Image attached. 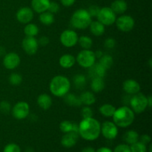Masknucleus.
I'll use <instances>...</instances> for the list:
<instances>
[{
    "mask_svg": "<svg viewBox=\"0 0 152 152\" xmlns=\"http://www.w3.org/2000/svg\"><path fill=\"white\" fill-rule=\"evenodd\" d=\"M78 126L79 135L86 140H95L100 134V123L93 117L83 119Z\"/></svg>",
    "mask_w": 152,
    "mask_h": 152,
    "instance_id": "f257e3e1",
    "label": "nucleus"
},
{
    "mask_svg": "<svg viewBox=\"0 0 152 152\" xmlns=\"http://www.w3.org/2000/svg\"><path fill=\"white\" fill-rule=\"evenodd\" d=\"M114 123L120 128H127L133 123L134 120V112L129 107L125 106L116 109L113 115Z\"/></svg>",
    "mask_w": 152,
    "mask_h": 152,
    "instance_id": "f03ea898",
    "label": "nucleus"
},
{
    "mask_svg": "<svg viewBox=\"0 0 152 152\" xmlns=\"http://www.w3.org/2000/svg\"><path fill=\"white\" fill-rule=\"evenodd\" d=\"M49 88L52 94L58 97H62L69 92L71 82L65 76L58 75L52 79Z\"/></svg>",
    "mask_w": 152,
    "mask_h": 152,
    "instance_id": "7ed1b4c3",
    "label": "nucleus"
},
{
    "mask_svg": "<svg viewBox=\"0 0 152 152\" xmlns=\"http://www.w3.org/2000/svg\"><path fill=\"white\" fill-rule=\"evenodd\" d=\"M91 17L86 9H78L73 13L71 24L73 28L79 30H85L89 27L91 22Z\"/></svg>",
    "mask_w": 152,
    "mask_h": 152,
    "instance_id": "20e7f679",
    "label": "nucleus"
},
{
    "mask_svg": "<svg viewBox=\"0 0 152 152\" xmlns=\"http://www.w3.org/2000/svg\"><path fill=\"white\" fill-rule=\"evenodd\" d=\"M129 105H131L132 110L134 113H137V114L142 113L148 107L147 96L140 92L136 94H134L131 97Z\"/></svg>",
    "mask_w": 152,
    "mask_h": 152,
    "instance_id": "39448f33",
    "label": "nucleus"
},
{
    "mask_svg": "<svg viewBox=\"0 0 152 152\" xmlns=\"http://www.w3.org/2000/svg\"><path fill=\"white\" fill-rule=\"evenodd\" d=\"M76 61L83 68H89L95 63V61H96L94 52L89 49L82 50L77 55Z\"/></svg>",
    "mask_w": 152,
    "mask_h": 152,
    "instance_id": "423d86ee",
    "label": "nucleus"
},
{
    "mask_svg": "<svg viewBox=\"0 0 152 152\" xmlns=\"http://www.w3.org/2000/svg\"><path fill=\"white\" fill-rule=\"evenodd\" d=\"M96 18H97L99 22L103 24L104 25H107V26H109V25L115 23L116 19H117L116 13L109 7L100 8Z\"/></svg>",
    "mask_w": 152,
    "mask_h": 152,
    "instance_id": "0eeeda50",
    "label": "nucleus"
},
{
    "mask_svg": "<svg viewBox=\"0 0 152 152\" xmlns=\"http://www.w3.org/2000/svg\"><path fill=\"white\" fill-rule=\"evenodd\" d=\"M116 25L120 31L129 32L134 27V19L129 15H122L116 19Z\"/></svg>",
    "mask_w": 152,
    "mask_h": 152,
    "instance_id": "6e6552de",
    "label": "nucleus"
},
{
    "mask_svg": "<svg viewBox=\"0 0 152 152\" xmlns=\"http://www.w3.org/2000/svg\"><path fill=\"white\" fill-rule=\"evenodd\" d=\"M78 36L73 30H65L61 34L60 42L66 48H72L78 42Z\"/></svg>",
    "mask_w": 152,
    "mask_h": 152,
    "instance_id": "1a4fd4ad",
    "label": "nucleus"
},
{
    "mask_svg": "<svg viewBox=\"0 0 152 152\" xmlns=\"http://www.w3.org/2000/svg\"><path fill=\"white\" fill-rule=\"evenodd\" d=\"M30 107L27 102H19L12 108V115L16 120H24L29 115Z\"/></svg>",
    "mask_w": 152,
    "mask_h": 152,
    "instance_id": "9d476101",
    "label": "nucleus"
},
{
    "mask_svg": "<svg viewBox=\"0 0 152 152\" xmlns=\"http://www.w3.org/2000/svg\"><path fill=\"white\" fill-rule=\"evenodd\" d=\"M100 132L104 137L108 140H114L118 134L117 126L111 121H105L101 126Z\"/></svg>",
    "mask_w": 152,
    "mask_h": 152,
    "instance_id": "9b49d317",
    "label": "nucleus"
},
{
    "mask_svg": "<svg viewBox=\"0 0 152 152\" xmlns=\"http://www.w3.org/2000/svg\"><path fill=\"white\" fill-rule=\"evenodd\" d=\"M22 46L25 53L29 55H34L38 50L39 43L35 37H26L22 40Z\"/></svg>",
    "mask_w": 152,
    "mask_h": 152,
    "instance_id": "f8f14e48",
    "label": "nucleus"
},
{
    "mask_svg": "<svg viewBox=\"0 0 152 152\" xmlns=\"http://www.w3.org/2000/svg\"><path fill=\"white\" fill-rule=\"evenodd\" d=\"M20 62L19 56L14 52H10L5 54L3 59V65L8 70H13L17 68Z\"/></svg>",
    "mask_w": 152,
    "mask_h": 152,
    "instance_id": "ddd939ff",
    "label": "nucleus"
},
{
    "mask_svg": "<svg viewBox=\"0 0 152 152\" xmlns=\"http://www.w3.org/2000/svg\"><path fill=\"white\" fill-rule=\"evenodd\" d=\"M16 19L22 24H28L34 18V10L28 7H21L16 13Z\"/></svg>",
    "mask_w": 152,
    "mask_h": 152,
    "instance_id": "4468645a",
    "label": "nucleus"
},
{
    "mask_svg": "<svg viewBox=\"0 0 152 152\" xmlns=\"http://www.w3.org/2000/svg\"><path fill=\"white\" fill-rule=\"evenodd\" d=\"M79 139V134L74 132L65 133L61 140V144L65 148H71L76 145Z\"/></svg>",
    "mask_w": 152,
    "mask_h": 152,
    "instance_id": "2eb2a0df",
    "label": "nucleus"
},
{
    "mask_svg": "<svg viewBox=\"0 0 152 152\" xmlns=\"http://www.w3.org/2000/svg\"><path fill=\"white\" fill-rule=\"evenodd\" d=\"M123 90L129 95H134L139 93L140 91V86L134 80H126L123 84Z\"/></svg>",
    "mask_w": 152,
    "mask_h": 152,
    "instance_id": "dca6fc26",
    "label": "nucleus"
},
{
    "mask_svg": "<svg viewBox=\"0 0 152 152\" xmlns=\"http://www.w3.org/2000/svg\"><path fill=\"white\" fill-rule=\"evenodd\" d=\"M106 69L103 68L100 64L94 63L89 68L88 75L91 79L94 78H103L106 74Z\"/></svg>",
    "mask_w": 152,
    "mask_h": 152,
    "instance_id": "f3484780",
    "label": "nucleus"
},
{
    "mask_svg": "<svg viewBox=\"0 0 152 152\" xmlns=\"http://www.w3.org/2000/svg\"><path fill=\"white\" fill-rule=\"evenodd\" d=\"M50 2V0H31V9L36 13H43L48 10Z\"/></svg>",
    "mask_w": 152,
    "mask_h": 152,
    "instance_id": "a211bd4d",
    "label": "nucleus"
},
{
    "mask_svg": "<svg viewBox=\"0 0 152 152\" xmlns=\"http://www.w3.org/2000/svg\"><path fill=\"white\" fill-rule=\"evenodd\" d=\"M110 7L116 14H123L127 10L128 4L125 0H114Z\"/></svg>",
    "mask_w": 152,
    "mask_h": 152,
    "instance_id": "6ab92c4d",
    "label": "nucleus"
},
{
    "mask_svg": "<svg viewBox=\"0 0 152 152\" xmlns=\"http://www.w3.org/2000/svg\"><path fill=\"white\" fill-rule=\"evenodd\" d=\"M37 104L43 110H48L52 105V99L47 94H42L37 98Z\"/></svg>",
    "mask_w": 152,
    "mask_h": 152,
    "instance_id": "aec40b11",
    "label": "nucleus"
},
{
    "mask_svg": "<svg viewBox=\"0 0 152 152\" xmlns=\"http://www.w3.org/2000/svg\"><path fill=\"white\" fill-rule=\"evenodd\" d=\"M59 65L63 68H70L74 65L76 58L71 54H64L59 58Z\"/></svg>",
    "mask_w": 152,
    "mask_h": 152,
    "instance_id": "412c9836",
    "label": "nucleus"
},
{
    "mask_svg": "<svg viewBox=\"0 0 152 152\" xmlns=\"http://www.w3.org/2000/svg\"><path fill=\"white\" fill-rule=\"evenodd\" d=\"M89 27H90V31L91 34L96 37L102 36L105 32V25L99 21H94V22L91 21Z\"/></svg>",
    "mask_w": 152,
    "mask_h": 152,
    "instance_id": "4be33fe9",
    "label": "nucleus"
},
{
    "mask_svg": "<svg viewBox=\"0 0 152 152\" xmlns=\"http://www.w3.org/2000/svg\"><path fill=\"white\" fill-rule=\"evenodd\" d=\"M64 100H65V103L69 106L79 107L82 105L80 96H76L74 94H66L64 96Z\"/></svg>",
    "mask_w": 152,
    "mask_h": 152,
    "instance_id": "5701e85b",
    "label": "nucleus"
},
{
    "mask_svg": "<svg viewBox=\"0 0 152 152\" xmlns=\"http://www.w3.org/2000/svg\"><path fill=\"white\" fill-rule=\"evenodd\" d=\"M80 99L82 104L86 105H91L96 102V97L94 94L90 91H85L82 93Z\"/></svg>",
    "mask_w": 152,
    "mask_h": 152,
    "instance_id": "b1692460",
    "label": "nucleus"
},
{
    "mask_svg": "<svg viewBox=\"0 0 152 152\" xmlns=\"http://www.w3.org/2000/svg\"><path fill=\"white\" fill-rule=\"evenodd\" d=\"M139 134L137 132L134 130H130L126 132L123 135V140L127 144H134L139 140Z\"/></svg>",
    "mask_w": 152,
    "mask_h": 152,
    "instance_id": "393cba45",
    "label": "nucleus"
},
{
    "mask_svg": "<svg viewBox=\"0 0 152 152\" xmlns=\"http://www.w3.org/2000/svg\"><path fill=\"white\" fill-rule=\"evenodd\" d=\"M91 88L94 92H101L105 88V83L103 78H94L91 83Z\"/></svg>",
    "mask_w": 152,
    "mask_h": 152,
    "instance_id": "a878e982",
    "label": "nucleus"
},
{
    "mask_svg": "<svg viewBox=\"0 0 152 152\" xmlns=\"http://www.w3.org/2000/svg\"><path fill=\"white\" fill-rule=\"evenodd\" d=\"M39 19L43 25H50L54 22V15L49 11H45L40 13Z\"/></svg>",
    "mask_w": 152,
    "mask_h": 152,
    "instance_id": "bb28decb",
    "label": "nucleus"
},
{
    "mask_svg": "<svg viewBox=\"0 0 152 152\" xmlns=\"http://www.w3.org/2000/svg\"><path fill=\"white\" fill-rule=\"evenodd\" d=\"M99 110L102 116L105 117H111L114 115L116 108L111 104H104L99 107Z\"/></svg>",
    "mask_w": 152,
    "mask_h": 152,
    "instance_id": "cd10ccee",
    "label": "nucleus"
},
{
    "mask_svg": "<svg viewBox=\"0 0 152 152\" xmlns=\"http://www.w3.org/2000/svg\"><path fill=\"white\" fill-rule=\"evenodd\" d=\"M24 33L26 37H35L39 34V28L35 24L28 23L24 28Z\"/></svg>",
    "mask_w": 152,
    "mask_h": 152,
    "instance_id": "c85d7f7f",
    "label": "nucleus"
},
{
    "mask_svg": "<svg viewBox=\"0 0 152 152\" xmlns=\"http://www.w3.org/2000/svg\"><path fill=\"white\" fill-rule=\"evenodd\" d=\"M73 83L77 89H83L86 85V77L83 74H77L73 78Z\"/></svg>",
    "mask_w": 152,
    "mask_h": 152,
    "instance_id": "c756f323",
    "label": "nucleus"
},
{
    "mask_svg": "<svg viewBox=\"0 0 152 152\" xmlns=\"http://www.w3.org/2000/svg\"><path fill=\"white\" fill-rule=\"evenodd\" d=\"M99 63L105 69L108 70L112 67L113 64H114V59H113L112 56H110V55H102V56L99 58Z\"/></svg>",
    "mask_w": 152,
    "mask_h": 152,
    "instance_id": "7c9ffc66",
    "label": "nucleus"
},
{
    "mask_svg": "<svg viewBox=\"0 0 152 152\" xmlns=\"http://www.w3.org/2000/svg\"><path fill=\"white\" fill-rule=\"evenodd\" d=\"M78 42L84 50H88L93 45L92 39L87 36H82L80 38H78Z\"/></svg>",
    "mask_w": 152,
    "mask_h": 152,
    "instance_id": "2f4dec72",
    "label": "nucleus"
},
{
    "mask_svg": "<svg viewBox=\"0 0 152 152\" xmlns=\"http://www.w3.org/2000/svg\"><path fill=\"white\" fill-rule=\"evenodd\" d=\"M74 126V123L68 121V120H65V121H62V123H60V125H59V129H60L61 132L65 134L68 133V132H73Z\"/></svg>",
    "mask_w": 152,
    "mask_h": 152,
    "instance_id": "473e14b6",
    "label": "nucleus"
},
{
    "mask_svg": "<svg viewBox=\"0 0 152 152\" xmlns=\"http://www.w3.org/2000/svg\"><path fill=\"white\" fill-rule=\"evenodd\" d=\"M132 152H146L147 148L145 144L141 142H136L134 144H132L130 147Z\"/></svg>",
    "mask_w": 152,
    "mask_h": 152,
    "instance_id": "72a5a7b5",
    "label": "nucleus"
},
{
    "mask_svg": "<svg viewBox=\"0 0 152 152\" xmlns=\"http://www.w3.org/2000/svg\"><path fill=\"white\" fill-rule=\"evenodd\" d=\"M9 82L13 86H19L22 82V77L18 73H13L9 77Z\"/></svg>",
    "mask_w": 152,
    "mask_h": 152,
    "instance_id": "f704fd0d",
    "label": "nucleus"
},
{
    "mask_svg": "<svg viewBox=\"0 0 152 152\" xmlns=\"http://www.w3.org/2000/svg\"><path fill=\"white\" fill-rule=\"evenodd\" d=\"M93 111H92V109L88 105H86V106L83 107V109H82L81 115L83 119L91 118V117H93Z\"/></svg>",
    "mask_w": 152,
    "mask_h": 152,
    "instance_id": "c9c22d12",
    "label": "nucleus"
},
{
    "mask_svg": "<svg viewBox=\"0 0 152 152\" xmlns=\"http://www.w3.org/2000/svg\"><path fill=\"white\" fill-rule=\"evenodd\" d=\"M99 10H100V7L97 5H95V4H92L90 7H88V9L87 10V11L88 12L89 15L91 16V17H96L99 13Z\"/></svg>",
    "mask_w": 152,
    "mask_h": 152,
    "instance_id": "e433bc0d",
    "label": "nucleus"
},
{
    "mask_svg": "<svg viewBox=\"0 0 152 152\" xmlns=\"http://www.w3.org/2000/svg\"><path fill=\"white\" fill-rule=\"evenodd\" d=\"M3 152H21L20 148L15 143H10L6 145Z\"/></svg>",
    "mask_w": 152,
    "mask_h": 152,
    "instance_id": "4c0bfd02",
    "label": "nucleus"
},
{
    "mask_svg": "<svg viewBox=\"0 0 152 152\" xmlns=\"http://www.w3.org/2000/svg\"><path fill=\"white\" fill-rule=\"evenodd\" d=\"M0 111L2 114H8L10 111V104L7 101H2L0 102Z\"/></svg>",
    "mask_w": 152,
    "mask_h": 152,
    "instance_id": "58836bf2",
    "label": "nucleus"
},
{
    "mask_svg": "<svg viewBox=\"0 0 152 152\" xmlns=\"http://www.w3.org/2000/svg\"><path fill=\"white\" fill-rule=\"evenodd\" d=\"M59 9H60V7H59V4L57 2H56V1H50V4L48 6V11L54 14V13H58L59 11Z\"/></svg>",
    "mask_w": 152,
    "mask_h": 152,
    "instance_id": "ea45409f",
    "label": "nucleus"
},
{
    "mask_svg": "<svg viewBox=\"0 0 152 152\" xmlns=\"http://www.w3.org/2000/svg\"><path fill=\"white\" fill-rule=\"evenodd\" d=\"M114 152H132L130 147L126 144H120L117 145Z\"/></svg>",
    "mask_w": 152,
    "mask_h": 152,
    "instance_id": "a19ab883",
    "label": "nucleus"
},
{
    "mask_svg": "<svg viewBox=\"0 0 152 152\" xmlns=\"http://www.w3.org/2000/svg\"><path fill=\"white\" fill-rule=\"evenodd\" d=\"M104 45H105V48L111 49V48H114V46H115L116 41H115V39L113 38H108V39H106V40L105 41Z\"/></svg>",
    "mask_w": 152,
    "mask_h": 152,
    "instance_id": "79ce46f5",
    "label": "nucleus"
},
{
    "mask_svg": "<svg viewBox=\"0 0 152 152\" xmlns=\"http://www.w3.org/2000/svg\"><path fill=\"white\" fill-rule=\"evenodd\" d=\"M39 45H41L42 47H45V46H47L49 44V38L47 37H40L38 41Z\"/></svg>",
    "mask_w": 152,
    "mask_h": 152,
    "instance_id": "37998d69",
    "label": "nucleus"
},
{
    "mask_svg": "<svg viewBox=\"0 0 152 152\" xmlns=\"http://www.w3.org/2000/svg\"><path fill=\"white\" fill-rule=\"evenodd\" d=\"M140 142L145 144V145H147V144L151 142V137L148 134H143L140 137Z\"/></svg>",
    "mask_w": 152,
    "mask_h": 152,
    "instance_id": "c03bdc74",
    "label": "nucleus"
},
{
    "mask_svg": "<svg viewBox=\"0 0 152 152\" xmlns=\"http://www.w3.org/2000/svg\"><path fill=\"white\" fill-rule=\"evenodd\" d=\"M76 0H60L61 4L65 7H71L75 3Z\"/></svg>",
    "mask_w": 152,
    "mask_h": 152,
    "instance_id": "a18cd8bd",
    "label": "nucleus"
},
{
    "mask_svg": "<svg viewBox=\"0 0 152 152\" xmlns=\"http://www.w3.org/2000/svg\"><path fill=\"white\" fill-rule=\"evenodd\" d=\"M96 152H113L110 148H106V147H102V148H99L96 151Z\"/></svg>",
    "mask_w": 152,
    "mask_h": 152,
    "instance_id": "49530a36",
    "label": "nucleus"
},
{
    "mask_svg": "<svg viewBox=\"0 0 152 152\" xmlns=\"http://www.w3.org/2000/svg\"><path fill=\"white\" fill-rule=\"evenodd\" d=\"M81 152H95V151L91 147H86V148H83Z\"/></svg>",
    "mask_w": 152,
    "mask_h": 152,
    "instance_id": "de8ad7c7",
    "label": "nucleus"
},
{
    "mask_svg": "<svg viewBox=\"0 0 152 152\" xmlns=\"http://www.w3.org/2000/svg\"><path fill=\"white\" fill-rule=\"evenodd\" d=\"M94 55L96 56V58H99V59L103 55V53H102V50H96V52H94Z\"/></svg>",
    "mask_w": 152,
    "mask_h": 152,
    "instance_id": "09e8293b",
    "label": "nucleus"
},
{
    "mask_svg": "<svg viewBox=\"0 0 152 152\" xmlns=\"http://www.w3.org/2000/svg\"><path fill=\"white\" fill-rule=\"evenodd\" d=\"M147 102H148V106L151 108L152 105V97L151 96H147Z\"/></svg>",
    "mask_w": 152,
    "mask_h": 152,
    "instance_id": "8fccbe9b",
    "label": "nucleus"
},
{
    "mask_svg": "<svg viewBox=\"0 0 152 152\" xmlns=\"http://www.w3.org/2000/svg\"><path fill=\"white\" fill-rule=\"evenodd\" d=\"M4 54H5V49L1 47V46H0V56H4Z\"/></svg>",
    "mask_w": 152,
    "mask_h": 152,
    "instance_id": "3c124183",
    "label": "nucleus"
},
{
    "mask_svg": "<svg viewBox=\"0 0 152 152\" xmlns=\"http://www.w3.org/2000/svg\"><path fill=\"white\" fill-rule=\"evenodd\" d=\"M149 65H150V68H151V59H150L149 60Z\"/></svg>",
    "mask_w": 152,
    "mask_h": 152,
    "instance_id": "603ef678",
    "label": "nucleus"
},
{
    "mask_svg": "<svg viewBox=\"0 0 152 152\" xmlns=\"http://www.w3.org/2000/svg\"><path fill=\"white\" fill-rule=\"evenodd\" d=\"M149 152H152L151 151V145H150V146H149Z\"/></svg>",
    "mask_w": 152,
    "mask_h": 152,
    "instance_id": "864d4df0",
    "label": "nucleus"
}]
</instances>
